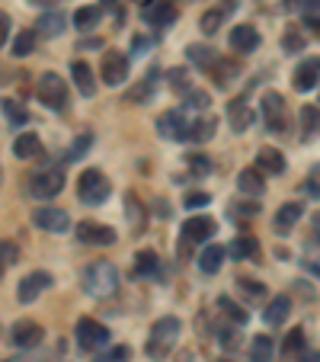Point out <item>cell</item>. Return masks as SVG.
Here are the masks:
<instances>
[{
	"label": "cell",
	"mask_w": 320,
	"mask_h": 362,
	"mask_svg": "<svg viewBox=\"0 0 320 362\" xmlns=\"http://www.w3.org/2000/svg\"><path fill=\"white\" fill-rule=\"evenodd\" d=\"M84 292L93 295V298H109L112 292L118 289V270L116 263H109V260H97V263H90L84 270Z\"/></svg>",
	"instance_id": "6da1fadb"
},
{
	"label": "cell",
	"mask_w": 320,
	"mask_h": 362,
	"mask_svg": "<svg viewBox=\"0 0 320 362\" xmlns=\"http://www.w3.org/2000/svg\"><path fill=\"white\" fill-rule=\"evenodd\" d=\"M180 340V320L176 318H160L151 327V340H147V356L151 359H167L170 349Z\"/></svg>",
	"instance_id": "7a4b0ae2"
},
{
	"label": "cell",
	"mask_w": 320,
	"mask_h": 362,
	"mask_svg": "<svg viewBox=\"0 0 320 362\" xmlns=\"http://www.w3.org/2000/svg\"><path fill=\"white\" fill-rule=\"evenodd\" d=\"M109 193H112V186L103 176V170H84V174L77 176V195H80V203L103 205L106 199H109Z\"/></svg>",
	"instance_id": "3957f363"
},
{
	"label": "cell",
	"mask_w": 320,
	"mask_h": 362,
	"mask_svg": "<svg viewBox=\"0 0 320 362\" xmlns=\"http://www.w3.org/2000/svg\"><path fill=\"white\" fill-rule=\"evenodd\" d=\"M35 93H39V99H42L49 109H64V106H68V84H64V77H58L55 71L39 77Z\"/></svg>",
	"instance_id": "277c9868"
},
{
	"label": "cell",
	"mask_w": 320,
	"mask_h": 362,
	"mask_svg": "<svg viewBox=\"0 0 320 362\" xmlns=\"http://www.w3.org/2000/svg\"><path fill=\"white\" fill-rule=\"evenodd\" d=\"M109 343V330L93 318H80L77 320V346L87 349V353H97L99 346Z\"/></svg>",
	"instance_id": "5b68a950"
},
{
	"label": "cell",
	"mask_w": 320,
	"mask_h": 362,
	"mask_svg": "<svg viewBox=\"0 0 320 362\" xmlns=\"http://www.w3.org/2000/svg\"><path fill=\"white\" fill-rule=\"evenodd\" d=\"M189 128H192V122L186 119L183 109H170L157 119V132L167 141H189Z\"/></svg>",
	"instance_id": "8992f818"
},
{
	"label": "cell",
	"mask_w": 320,
	"mask_h": 362,
	"mask_svg": "<svg viewBox=\"0 0 320 362\" xmlns=\"http://www.w3.org/2000/svg\"><path fill=\"white\" fill-rule=\"evenodd\" d=\"M99 74L109 87H118L128 77V55H122L118 49H109L103 55V64H99Z\"/></svg>",
	"instance_id": "52a82bcc"
},
{
	"label": "cell",
	"mask_w": 320,
	"mask_h": 362,
	"mask_svg": "<svg viewBox=\"0 0 320 362\" xmlns=\"http://www.w3.org/2000/svg\"><path fill=\"white\" fill-rule=\"evenodd\" d=\"M61 189H64L61 170H45V174H35L32 180H29V193H32L35 199H55Z\"/></svg>",
	"instance_id": "ba28073f"
},
{
	"label": "cell",
	"mask_w": 320,
	"mask_h": 362,
	"mask_svg": "<svg viewBox=\"0 0 320 362\" xmlns=\"http://www.w3.org/2000/svg\"><path fill=\"white\" fill-rule=\"evenodd\" d=\"M51 282H55V279H51L49 272H42V270L29 272V276L20 282V289H16V298H20L23 305H29V301H35L39 295L45 292V289H51Z\"/></svg>",
	"instance_id": "9c48e42d"
},
{
	"label": "cell",
	"mask_w": 320,
	"mask_h": 362,
	"mask_svg": "<svg viewBox=\"0 0 320 362\" xmlns=\"http://www.w3.org/2000/svg\"><path fill=\"white\" fill-rule=\"evenodd\" d=\"M77 241L93 244V247H109V244H116V231L97 222H80L77 224Z\"/></svg>",
	"instance_id": "30bf717a"
},
{
	"label": "cell",
	"mask_w": 320,
	"mask_h": 362,
	"mask_svg": "<svg viewBox=\"0 0 320 362\" xmlns=\"http://www.w3.org/2000/svg\"><path fill=\"white\" fill-rule=\"evenodd\" d=\"M35 224L42 231H51V234H64V231H70V215L64 209L45 205V209L35 212Z\"/></svg>",
	"instance_id": "8fae6325"
},
{
	"label": "cell",
	"mask_w": 320,
	"mask_h": 362,
	"mask_svg": "<svg viewBox=\"0 0 320 362\" xmlns=\"http://www.w3.org/2000/svg\"><path fill=\"white\" fill-rule=\"evenodd\" d=\"M215 218H209V215H195V218H189L186 224H183V241H189V244H205L211 234H215Z\"/></svg>",
	"instance_id": "7c38bea8"
},
{
	"label": "cell",
	"mask_w": 320,
	"mask_h": 362,
	"mask_svg": "<svg viewBox=\"0 0 320 362\" xmlns=\"http://www.w3.org/2000/svg\"><path fill=\"white\" fill-rule=\"evenodd\" d=\"M263 119L269 132H285V99L278 93H266L263 97Z\"/></svg>",
	"instance_id": "4fadbf2b"
},
{
	"label": "cell",
	"mask_w": 320,
	"mask_h": 362,
	"mask_svg": "<svg viewBox=\"0 0 320 362\" xmlns=\"http://www.w3.org/2000/svg\"><path fill=\"white\" fill-rule=\"evenodd\" d=\"M292 84H295V90H301V93L314 90V87L320 84V58H307V61H301L298 68H295Z\"/></svg>",
	"instance_id": "5bb4252c"
},
{
	"label": "cell",
	"mask_w": 320,
	"mask_h": 362,
	"mask_svg": "<svg viewBox=\"0 0 320 362\" xmlns=\"http://www.w3.org/2000/svg\"><path fill=\"white\" fill-rule=\"evenodd\" d=\"M42 337H45V330H42V324H35V320H16L13 324V343L23 349L39 346Z\"/></svg>",
	"instance_id": "9a60e30c"
},
{
	"label": "cell",
	"mask_w": 320,
	"mask_h": 362,
	"mask_svg": "<svg viewBox=\"0 0 320 362\" xmlns=\"http://www.w3.org/2000/svg\"><path fill=\"white\" fill-rule=\"evenodd\" d=\"M173 20H176L173 0H154V4H144V23H151V26H170Z\"/></svg>",
	"instance_id": "2e32d148"
},
{
	"label": "cell",
	"mask_w": 320,
	"mask_h": 362,
	"mask_svg": "<svg viewBox=\"0 0 320 362\" xmlns=\"http://www.w3.org/2000/svg\"><path fill=\"white\" fill-rule=\"evenodd\" d=\"M257 45H259L257 26H247V23H240V26L230 29V49H234V52L247 55V52H257Z\"/></svg>",
	"instance_id": "e0dca14e"
},
{
	"label": "cell",
	"mask_w": 320,
	"mask_h": 362,
	"mask_svg": "<svg viewBox=\"0 0 320 362\" xmlns=\"http://www.w3.org/2000/svg\"><path fill=\"white\" fill-rule=\"evenodd\" d=\"M70 77H74L77 90L84 97H93L97 93V80H93V68L87 61H70Z\"/></svg>",
	"instance_id": "ac0fdd59"
},
{
	"label": "cell",
	"mask_w": 320,
	"mask_h": 362,
	"mask_svg": "<svg viewBox=\"0 0 320 362\" xmlns=\"http://www.w3.org/2000/svg\"><path fill=\"white\" fill-rule=\"evenodd\" d=\"M13 154L23 160H32V157H42V138L35 132H26L13 141Z\"/></svg>",
	"instance_id": "d6986e66"
},
{
	"label": "cell",
	"mask_w": 320,
	"mask_h": 362,
	"mask_svg": "<svg viewBox=\"0 0 320 362\" xmlns=\"http://www.w3.org/2000/svg\"><path fill=\"white\" fill-rule=\"evenodd\" d=\"M304 215V209H301L298 203H285L282 209L276 212V231L278 234H292V228H295V222Z\"/></svg>",
	"instance_id": "ffe728a7"
},
{
	"label": "cell",
	"mask_w": 320,
	"mask_h": 362,
	"mask_svg": "<svg viewBox=\"0 0 320 362\" xmlns=\"http://www.w3.org/2000/svg\"><path fill=\"white\" fill-rule=\"evenodd\" d=\"M257 170H266V174H282L285 170V157L276 147H259L257 151Z\"/></svg>",
	"instance_id": "44dd1931"
},
{
	"label": "cell",
	"mask_w": 320,
	"mask_h": 362,
	"mask_svg": "<svg viewBox=\"0 0 320 362\" xmlns=\"http://www.w3.org/2000/svg\"><path fill=\"white\" fill-rule=\"evenodd\" d=\"M157 71H147V77L141 80V84H135L132 90H128V97H125V103H147L151 99V93L157 90Z\"/></svg>",
	"instance_id": "7402d4cb"
},
{
	"label": "cell",
	"mask_w": 320,
	"mask_h": 362,
	"mask_svg": "<svg viewBox=\"0 0 320 362\" xmlns=\"http://www.w3.org/2000/svg\"><path fill=\"white\" fill-rule=\"evenodd\" d=\"M237 186H240V193H247V195H263L266 183H263V174H259L257 167H247V170H240V176H237Z\"/></svg>",
	"instance_id": "603a6c76"
},
{
	"label": "cell",
	"mask_w": 320,
	"mask_h": 362,
	"mask_svg": "<svg viewBox=\"0 0 320 362\" xmlns=\"http://www.w3.org/2000/svg\"><path fill=\"white\" fill-rule=\"evenodd\" d=\"M224 253H230V260H253L259 253V244L253 237H237V241H230L224 247Z\"/></svg>",
	"instance_id": "cb8c5ba5"
},
{
	"label": "cell",
	"mask_w": 320,
	"mask_h": 362,
	"mask_svg": "<svg viewBox=\"0 0 320 362\" xmlns=\"http://www.w3.org/2000/svg\"><path fill=\"white\" fill-rule=\"evenodd\" d=\"M292 314V301L285 298V295H278V298H272L269 301V308L263 311V318H266V324H272V327H278L282 320Z\"/></svg>",
	"instance_id": "d4e9b609"
},
{
	"label": "cell",
	"mask_w": 320,
	"mask_h": 362,
	"mask_svg": "<svg viewBox=\"0 0 320 362\" xmlns=\"http://www.w3.org/2000/svg\"><path fill=\"white\" fill-rule=\"evenodd\" d=\"M186 55H189V61H192L195 64V68H215V64H218V55H215V49H209V45H189V49H186Z\"/></svg>",
	"instance_id": "484cf974"
},
{
	"label": "cell",
	"mask_w": 320,
	"mask_h": 362,
	"mask_svg": "<svg viewBox=\"0 0 320 362\" xmlns=\"http://www.w3.org/2000/svg\"><path fill=\"white\" fill-rule=\"evenodd\" d=\"M221 263H224V247H218V244L205 247V251L199 253V270L202 272H218Z\"/></svg>",
	"instance_id": "4316f807"
},
{
	"label": "cell",
	"mask_w": 320,
	"mask_h": 362,
	"mask_svg": "<svg viewBox=\"0 0 320 362\" xmlns=\"http://www.w3.org/2000/svg\"><path fill=\"white\" fill-rule=\"evenodd\" d=\"M218 122L215 116H202L199 122H192V128H189V141H195V145H202V141H209L211 135H215Z\"/></svg>",
	"instance_id": "83f0119b"
},
{
	"label": "cell",
	"mask_w": 320,
	"mask_h": 362,
	"mask_svg": "<svg viewBox=\"0 0 320 362\" xmlns=\"http://www.w3.org/2000/svg\"><path fill=\"white\" fill-rule=\"evenodd\" d=\"M35 32L39 35H49V39H55V35H61V29H64V13H58V10H51V13H45L42 20L35 23Z\"/></svg>",
	"instance_id": "f1b7e54d"
},
{
	"label": "cell",
	"mask_w": 320,
	"mask_h": 362,
	"mask_svg": "<svg viewBox=\"0 0 320 362\" xmlns=\"http://www.w3.org/2000/svg\"><path fill=\"white\" fill-rule=\"evenodd\" d=\"M317 132H320V109L317 106H304V109H301V135L314 138Z\"/></svg>",
	"instance_id": "f546056e"
},
{
	"label": "cell",
	"mask_w": 320,
	"mask_h": 362,
	"mask_svg": "<svg viewBox=\"0 0 320 362\" xmlns=\"http://www.w3.org/2000/svg\"><path fill=\"white\" fill-rule=\"evenodd\" d=\"M228 116H230V126H234V132H247V126H250V112H247L244 99H234V103L228 106Z\"/></svg>",
	"instance_id": "4dcf8cb0"
},
{
	"label": "cell",
	"mask_w": 320,
	"mask_h": 362,
	"mask_svg": "<svg viewBox=\"0 0 320 362\" xmlns=\"http://www.w3.org/2000/svg\"><path fill=\"white\" fill-rule=\"evenodd\" d=\"M35 39H39V32H35V29H26V32H20L13 39V55L16 58L32 55V52H35Z\"/></svg>",
	"instance_id": "1f68e13d"
},
{
	"label": "cell",
	"mask_w": 320,
	"mask_h": 362,
	"mask_svg": "<svg viewBox=\"0 0 320 362\" xmlns=\"http://www.w3.org/2000/svg\"><path fill=\"white\" fill-rule=\"evenodd\" d=\"M99 20H103V7H80L74 13V26L77 29H90V26H97Z\"/></svg>",
	"instance_id": "d6a6232c"
},
{
	"label": "cell",
	"mask_w": 320,
	"mask_h": 362,
	"mask_svg": "<svg viewBox=\"0 0 320 362\" xmlns=\"http://www.w3.org/2000/svg\"><path fill=\"white\" fill-rule=\"evenodd\" d=\"M301 263H304L307 272L320 276V237L317 241H311V244H304V257H301Z\"/></svg>",
	"instance_id": "836d02e7"
},
{
	"label": "cell",
	"mask_w": 320,
	"mask_h": 362,
	"mask_svg": "<svg viewBox=\"0 0 320 362\" xmlns=\"http://www.w3.org/2000/svg\"><path fill=\"white\" fill-rule=\"evenodd\" d=\"M157 253L154 251H141L138 253V260H135V272H138V276H154V272H157Z\"/></svg>",
	"instance_id": "e575fe53"
},
{
	"label": "cell",
	"mask_w": 320,
	"mask_h": 362,
	"mask_svg": "<svg viewBox=\"0 0 320 362\" xmlns=\"http://www.w3.org/2000/svg\"><path fill=\"white\" fill-rule=\"evenodd\" d=\"M218 308H221V311L228 314L230 320H234L237 327H240V324H247V311H244L240 305H237V301H230L228 295H221V298H218Z\"/></svg>",
	"instance_id": "d590c367"
},
{
	"label": "cell",
	"mask_w": 320,
	"mask_h": 362,
	"mask_svg": "<svg viewBox=\"0 0 320 362\" xmlns=\"http://www.w3.org/2000/svg\"><path fill=\"white\" fill-rule=\"evenodd\" d=\"M250 359L253 362H269L272 359V340L269 337H257L250 343Z\"/></svg>",
	"instance_id": "8d00e7d4"
},
{
	"label": "cell",
	"mask_w": 320,
	"mask_h": 362,
	"mask_svg": "<svg viewBox=\"0 0 320 362\" xmlns=\"http://www.w3.org/2000/svg\"><path fill=\"white\" fill-rule=\"evenodd\" d=\"M0 109H4V116H7L13 126H26V109H23L16 99H0Z\"/></svg>",
	"instance_id": "74e56055"
},
{
	"label": "cell",
	"mask_w": 320,
	"mask_h": 362,
	"mask_svg": "<svg viewBox=\"0 0 320 362\" xmlns=\"http://www.w3.org/2000/svg\"><path fill=\"white\" fill-rule=\"evenodd\" d=\"M301 349H304V330L295 327L292 334L282 340V353H285V356H295V353H301Z\"/></svg>",
	"instance_id": "f35d334b"
},
{
	"label": "cell",
	"mask_w": 320,
	"mask_h": 362,
	"mask_svg": "<svg viewBox=\"0 0 320 362\" xmlns=\"http://www.w3.org/2000/svg\"><path fill=\"white\" fill-rule=\"evenodd\" d=\"M93 147V135L90 132H84L80 138H74V145H70V151H68V160H80V157H87V151Z\"/></svg>",
	"instance_id": "ab89813d"
},
{
	"label": "cell",
	"mask_w": 320,
	"mask_h": 362,
	"mask_svg": "<svg viewBox=\"0 0 320 362\" xmlns=\"http://www.w3.org/2000/svg\"><path fill=\"white\" fill-rule=\"evenodd\" d=\"M304 26H311L320 35V0H304Z\"/></svg>",
	"instance_id": "60d3db41"
},
{
	"label": "cell",
	"mask_w": 320,
	"mask_h": 362,
	"mask_svg": "<svg viewBox=\"0 0 320 362\" xmlns=\"http://www.w3.org/2000/svg\"><path fill=\"white\" fill-rule=\"evenodd\" d=\"M189 170H192V176H209L211 160L205 157V154H189Z\"/></svg>",
	"instance_id": "b9f144b4"
},
{
	"label": "cell",
	"mask_w": 320,
	"mask_h": 362,
	"mask_svg": "<svg viewBox=\"0 0 320 362\" xmlns=\"http://www.w3.org/2000/svg\"><path fill=\"white\" fill-rule=\"evenodd\" d=\"M224 13L221 10H205L202 20H199V26H202V32H218V26H221Z\"/></svg>",
	"instance_id": "7bdbcfd3"
},
{
	"label": "cell",
	"mask_w": 320,
	"mask_h": 362,
	"mask_svg": "<svg viewBox=\"0 0 320 362\" xmlns=\"http://www.w3.org/2000/svg\"><path fill=\"white\" fill-rule=\"evenodd\" d=\"M209 103L211 99H209V93L205 90H192V87L186 90V106L189 109H209Z\"/></svg>",
	"instance_id": "ee69618b"
},
{
	"label": "cell",
	"mask_w": 320,
	"mask_h": 362,
	"mask_svg": "<svg viewBox=\"0 0 320 362\" xmlns=\"http://www.w3.org/2000/svg\"><path fill=\"white\" fill-rule=\"evenodd\" d=\"M16 260H20V247H16L13 241H0V263H4V266H13Z\"/></svg>",
	"instance_id": "f6af8a7d"
},
{
	"label": "cell",
	"mask_w": 320,
	"mask_h": 362,
	"mask_svg": "<svg viewBox=\"0 0 320 362\" xmlns=\"http://www.w3.org/2000/svg\"><path fill=\"white\" fill-rule=\"evenodd\" d=\"M125 359H132V349H128V346H112L109 353L97 356L93 362H125Z\"/></svg>",
	"instance_id": "bcb514c9"
},
{
	"label": "cell",
	"mask_w": 320,
	"mask_h": 362,
	"mask_svg": "<svg viewBox=\"0 0 320 362\" xmlns=\"http://www.w3.org/2000/svg\"><path fill=\"white\" fill-rule=\"evenodd\" d=\"M304 193H307V195H314V199H320V164H314V167H311V174H307Z\"/></svg>",
	"instance_id": "7dc6e473"
},
{
	"label": "cell",
	"mask_w": 320,
	"mask_h": 362,
	"mask_svg": "<svg viewBox=\"0 0 320 362\" xmlns=\"http://www.w3.org/2000/svg\"><path fill=\"white\" fill-rule=\"evenodd\" d=\"M237 286H240V289H244V292L247 295H250V298H263V295H266V286H263V282H253V279H237Z\"/></svg>",
	"instance_id": "c3c4849f"
},
{
	"label": "cell",
	"mask_w": 320,
	"mask_h": 362,
	"mask_svg": "<svg viewBox=\"0 0 320 362\" xmlns=\"http://www.w3.org/2000/svg\"><path fill=\"white\" fill-rule=\"evenodd\" d=\"M215 80H218V87H228V80H234L230 74H237V64H215Z\"/></svg>",
	"instance_id": "681fc988"
},
{
	"label": "cell",
	"mask_w": 320,
	"mask_h": 362,
	"mask_svg": "<svg viewBox=\"0 0 320 362\" xmlns=\"http://www.w3.org/2000/svg\"><path fill=\"white\" fill-rule=\"evenodd\" d=\"M170 87L173 90H189V74L183 68H173L170 71Z\"/></svg>",
	"instance_id": "f907efd6"
},
{
	"label": "cell",
	"mask_w": 320,
	"mask_h": 362,
	"mask_svg": "<svg viewBox=\"0 0 320 362\" xmlns=\"http://www.w3.org/2000/svg\"><path fill=\"white\" fill-rule=\"evenodd\" d=\"M211 203V195L209 193H189L186 195V209H202V205Z\"/></svg>",
	"instance_id": "816d5d0a"
},
{
	"label": "cell",
	"mask_w": 320,
	"mask_h": 362,
	"mask_svg": "<svg viewBox=\"0 0 320 362\" xmlns=\"http://www.w3.org/2000/svg\"><path fill=\"white\" fill-rule=\"evenodd\" d=\"M7 39H10V16L0 10V49L7 45Z\"/></svg>",
	"instance_id": "f5cc1de1"
},
{
	"label": "cell",
	"mask_w": 320,
	"mask_h": 362,
	"mask_svg": "<svg viewBox=\"0 0 320 362\" xmlns=\"http://www.w3.org/2000/svg\"><path fill=\"white\" fill-rule=\"evenodd\" d=\"M301 45H304V42H301V35L295 32V29H288V35H285V49H288V52H301Z\"/></svg>",
	"instance_id": "db71d44e"
},
{
	"label": "cell",
	"mask_w": 320,
	"mask_h": 362,
	"mask_svg": "<svg viewBox=\"0 0 320 362\" xmlns=\"http://www.w3.org/2000/svg\"><path fill=\"white\" fill-rule=\"evenodd\" d=\"M221 343H224V346H234V343H237V334H234V330H221Z\"/></svg>",
	"instance_id": "11a10c76"
},
{
	"label": "cell",
	"mask_w": 320,
	"mask_h": 362,
	"mask_svg": "<svg viewBox=\"0 0 320 362\" xmlns=\"http://www.w3.org/2000/svg\"><path fill=\"white\" fill-rule=\"evenodd\" d=\"M147 45H151V42H147V39H141V35H138V39H135V52H138V55H144V49H147Z\"/></svg>",
	"instance_id": "9f6ffc18"
},
{
	"label": "cell",
	"mask_w": 320,
	"mask_h": 362,
	"mask_svg": "<svg viewBox=\"0 0 320 362\" xmlns=\"http://www.w3.org/2000/svg\"><path fill=\"white\" fill-rule=\"evenodd\" d=\"M301 362H320V353H317V349H311V353H304V359H301Z\"/></svg>",
	"instance_id": "6f0895ef"
},
{
	"label": "cell",
	"mask_w": 320,
	"mask_h": 362,
	"mask_svg": "<svg viewBox=\"0 0 320 362\" xmlns=\"http://www.w3.org/2000/svg\"><path fill=\"white\" fill-rule=\"evenodd\" d=\"M298 7V0H285V10H295Z\"/></svg>",
	"instance_id": "680465c9"
},
{
	"label": "cell",
	"mask_w": 320,
	"mask_h": 362,
	"mask_svg": "<svg viewBox=\"0 0 320 362\" xmlns=\"http://www.w3.org/2000/svg\"><path fill=\"white\" fill-rule=\"evenodd\" d=\"M314 231H317V237H320V215L314 218Z\"/></svg>",
	"instance_id": "91938a15"
},
{
	"label": "cell",
	"mask_w": 320,
	"mask_h": 362,
	"mask_svg": "<svg viewBox=\"0 0 320 362\" xmlns=\"http://www.w3.org/2000/svg\"><path fill=\"white\" fill-rule=\"evenodd\" d=\"M106 7H116V0H106Z\"/></svg>",
	"instance_id": "94428289"
},
{
	"label": "cell",
	"mask_w": 320,
	"mask_h": 362,
	"mask_svg": "<svg viewBox=\"0 0 320 362\" xmlns=\"http://www.w3.org/2000/svg\"><path fill=\"white\" fill-rule=\"evenodd\" d=\"M4 272H7V266H4V263H0V276H4Z\"/></svg>",
	"instance_id": "6125c7cd"
},
{
	"label": "cell",
	"mask_w": 320,
	"mask_h": 362,
	"mask_svg": "<svg viewBox=\"0 0 320 362\" xmlns=\"http://www.w3.org/2000/svg\"><path fill=\"white\" fill-rule=\"evenodd\" d=\"M138 4H151V0H138Z\"/></svg>",
	"instance_id": "be15d7a7"
},
{
	"label": "cell",
	"mask_w": 320,
	"mask_h": 362,
	"mask_svg": "<svg viewBox=\"0 0 320 362\" xmlns=\"http://www.w3.org/2000/svg\"><path fill=\"white\" fill-rule=\"evenodd\" d=\"M215 362H230V359H215Z\"/></svg>",
	"instance_id": "e7e4bbea"
},
{
	"label": "cell",
	"mask_w": 320,
	"mask_h": 362,
	"mask_svg": "<svg viewBox=\"0 0 320 362\" xmlns=\"http://www.w3.org/2000/svg\"><path fill=\"white\" fill-rule=\"evenodd\" d=\"M35 4H42V0H35Z\"/></svg>",
	"instance_id": "03108f58"
}]
</instances>
